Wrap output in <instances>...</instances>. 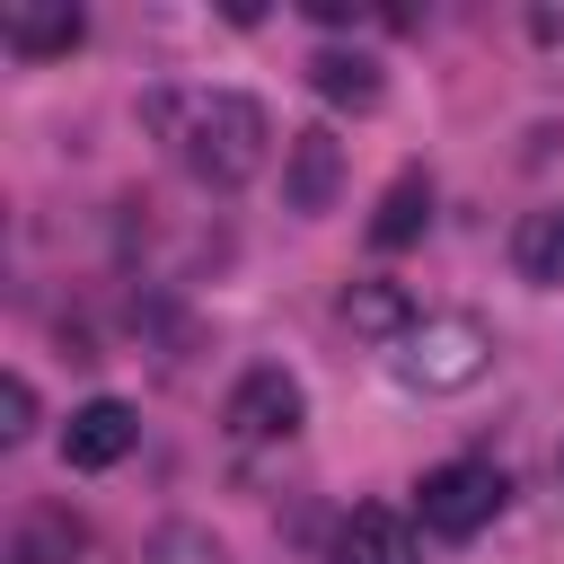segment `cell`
I'll use <instances>...</instances> for the list:
<instances>
[{"instance_id": "cell-3", "label": "cell", "mask_w": 564, "mask_h": 564, "mask_svg": "<svg viewBox=\"0 0 564 564\" xmlns=\"http://www.w3.org/2000/svg\"><path fill=\"white\" fill-rule=\"evenodd\" d=\"M502 494H511L502 467H485V458H449V467H432V476L414 485V511H423L432 538H476V529H494Z\"/></svg>"}, {"instance_id": "cell-14", "label": "cell", "mask_w": 564, "mask_h": 564, "mask_svg": "<svg viewBox=\"0 0 564 564\" xmlns=\"http://www.w3.org/2000/svg\"><path fill=\"white\" fill-rule=\"evenodd\" d=\"M141 564H229V546H220L203 520H167V529H150Z\"/></svg>"}, {"instance_id": "cell-6", "label": "cell", "mask_w": 564, "mask_h": 564, "mask_svg": "<svg viewBox=\"0 0 564 564\" xmlns=\"http://www.w3.org/2000/svg\"><path fill=\"white\" fill-rule=\"evenodd\" d=\"M132 441H141V414H132L123 397H88V405L62 423V458H70V467H88V476H97V467H115Z\"/></svg>"}, {"instance_id": "cell-8", "label": "cell", "mask_w": 564, "mask_h": 564, "mask_svg": "<svg viewBox=\"0 0 564 564\" xmlns=\"http://www.w3.org/2000/svg\"><path fill=\"white\" fill-rule=\"evenodd\" d=\"M335 564H423L414 520H405V511H388V502L344 511V529H335Z\"/></svg>"}, {"instance_id": "cell-7", "label": "cell", "mask_w": 564, "mask_h": 564, "mask_svg": "<svg viewBox=\"0 0 564 564\" xmlns=\"http://www.w3.org/2000/svg\"><path fill=\"white\" fill-rule=\"evenodd\" d=\"M88 35V18L70 9V0H9L0 9V44L18 53V62H53V53H70Z\"/></svg>"}, {"instance_id": "cell-11", "label": "cell", "mask_w": 564, "mask_h": 564, "mask_svg": "<svg viewBox=\"0 0 564 564\" xmlns=\"http://www.w3.org/2000/svg\"><path fill=\"white\" fill-rule=\"evenodd\" d=\"M308 88H317L326 106H352V115H370V106L388 97V79H379L370 53H308Z\"/></svg>"}, {"instance_id": "cell-5", "label": "cell", "mask_w": 564, "mask_h": 564, "mask_svg": "<svg viewBox=\"0 0 564 564\" xmlns=\"http://www.w3.org/2000/svg\"><path fill=\"white\" fill-rule=\"evenodd\" d=\"M335 194H344V141L326 123L291 132V150H282V203L317 220V212H335Z\"/></svg>"}, {"instance_id": "cell-13", "label": "cell", "mask_w": 564, "mask_h": 564, "mask_svg": "<svg viewBox=\"0 0 564 564\" xmlns=\"http://www.w3.org/2000/svg\"><path fill=\"white\" fill-rule=\"evenodd\" d=\"M70 555H79V520H70V511H26L9 564H70Z\"/></svg>"}, {"instance_id": "cell-10", "label": "cell", "mask_w": 564, "mask_h": 564, "mask_svg": "<svg viewBox=\"0 0 564 564\" xmlns=\"http://www.w3.org/2000/svg\"><path fill=\"white\" fill-rule=\"evenodd\" d=\"M511 273L538 282V291H564V203H538L511 229Z\"/></svg>"}, {"instance_id": "cell-1", "label": "cell", "mask_w": 564, "mask_h": 564, "mask_svg": "<svg viewBox=\"0 0 564 564\" xmlns=\"http://www.w3.org/2000/svg\"><path fill=\"white\" fill-rule=\"evenodd\" d=\"M141 123L176 150L185 176L203 185H247L273 150V115L247 97V88H212V79H185V88H150L141 97Z\"/></svg>"}, {"instance_id": "cell-17", "label": "cell", "mask_w": 564, "mask_h": 564, "mask_svg": "<svg viewBox=\"0 0 564 564\" xmlns=\"http://www.w3.org/2000/svg\"><path fill=\"white\" fill-rule=\"evenodd\" d=\"M555 476H564V458H555Z\"/></svg>"}, {"instance_id": "cell-2", "label": "cell", "mask_w": 564, "mask_h": 564, "mask_svg": "<svg viewBox=\"0 0 564 564\" xmlns=\"http://www.w3.org/2000/svg\"><path fill=\"white\" fill-rule=\"evenodd\" d=\"M388 361H397V379H405L414 397H458V388H476V379L494 370V335H485V317L441 308V317H414V335H405Z\"/></svg>"}, {"instance_id": "cell-15", "label": "cell", "mask_w": 564, "mask_h": 564, "mask_svg": "<svg viewBox=\"0 0 564 564\" xmlns=\"http://www.w3.org/2000/svg\"><path fill=\"white\" fill-rule=\"evenodd\" d=\"M26 432H35V388L9 370L0 379V441H26Z\"/></svg>"}, {"instance_id": "cell-4", "label": "cell", "mask_w": 564, "mask_h": 564, "mask_svg": "<svg viewBox=\"0 0 564 564\" xmlns=\"http://www.w3.org/2000/svg\"><path fill=\"white\" fill-rule=\"evenodd\" d=\"M300 423H308V397H300V379H291L282 361L238 370V388L220 397V432H229V441H291Z\"/></svg>"}, {"instance_id": "cell-12", "label": "cell", "mask_w": 564, "mask_h": 564, "mask_svg": "<svg viewBox=\"0 0 564 564\" xmlns=\"http://www.w3.org/2000/svg\"><path fill=\"white\" fill-rule=\"evenodd\" d=\"M423 220H432V176H423V167H405V176L379 194V212H370V247H414V238H423Z\"/></svg>"}, {"instance_id": "cell-9", "label": "cell", "mask_w": 564, "mask_h": 564, "mask_svg": "<svg viewBox=\"0 0 564 564\" xmlns=\"http://www.w3.org/2000/svg\"><path fill=\"white\" fill-rule=\"evenodd\" d=\"M344 326L361 335V344H405L414 335V300H405V282H352L344 291Z\"/></svg>"}, {"instance_id": "cell-16", "label": "cell", "mask_w": 564, "mask_h": 564, "mask_svg": "<svg viewBox=\"0 0 564 564\" xmlns=\"http://www.w3.org/2000/svg\"><path fill=\"white\" fill-rule=\"evenodd\" d=\"M529 44H538L546 62H564V0H538V9H529Z\"/></svg>"}]
</instances>
